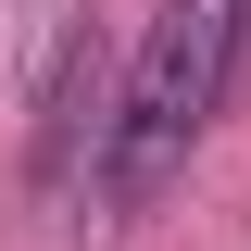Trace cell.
I'll use <instances>...</instances> for the list:
<instances>
[{"label":"cell","mask_w":251,"mask_h":251,"mask_svg":"<svg viewBox=\"0 0 251 251\" xmlns=\"http://www.w3.org/2000/svg\"><path fill=\"white\" fill-rule=\"evenodd\" d=\"M239 0H163L151 38L126 50V88L100 100V138H88V176H100V214H151L163 176L201 151V126L239 100Z\"/></svg>","instance_id":"1"},{"label":"cell","mask_w":251,"mask_h":251,"mask_svg":"<svg viewBox=\"0 0 251 251\" xmlns=\"http://www.w3.org/2000/svg\"><path fill=\"white\" fill-rule=\"evenodd\" d=\"M88 138H100V38H88V25H63L50 75H38V188L75 176V151H88Z\"/></svg>","instance_id":"2"}]
</instances>
